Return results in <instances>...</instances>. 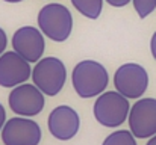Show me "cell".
Masks as SVG:
<instances>
[{
    "instance_id": "5",
    "label": "cell",
    "mask_w": 156,
    "mask_h": 145,
    "mask_svg": "<svg viewBox=\"0 0 156 145\" xmlns=\"http://www.w3.org/2000/svg\"><path fill=\"white\" fill-rule=\"evenodd\" d=\"M114 86L126 98L138 100L149 88V73L140 64H123L114 73Z\"/></svg>"
},
{
    "instance_id": "13",
    "label": "cell",
    "mask_w": 156,
    "mask_h": 145,
    "mask_svg": "<svg viewBox=\"0 0 156 145\" xmlns=\"http://www.w3.org/2000/svg\"><path fill=\"white\" fill-rule=\"evenodd\" d=\"M102 145H138L130 130H117L105 138Z\"/></svg>"
},
{
    "instance_id": "9",
    "label": "cell",
    "mask_w": 156,
    "mask_h": 145,
    "mask_svg": "<svg viewBox=\"0 0 156 145\" xmlns=\"http://www.w3.org/2000/svg\"><path fill=\"white\" fill-rule=\"evenodd\" d=\"M12 48L27 62L37 64L46 50L44 33L35 26L18 27L12 35Z\"/></svg>"
},
{
    "instance_id": "7",
    "label": "cell",
    "mask_w": 156,
    "mask_h": 145,
    "mask_svg": "<svg viewBox=\"0 0 156 145\" xmlns=\"http://www.w3.org/2000/svg\"><path fill=\"white\" fill-rule=\"evenodd\" d=\"M129 130L136 139H150L156 135V98L141 97L129 112Z\"/></svg>"
},
{
    "instance_id": "16",
    "label": "cell",
    "mask_w": 156,
    "mask_h": 145,
    "mask_svg": "<svg viewBox=\"0 0 156 145\" xmlns=\"http://www.w3.org/2000/svg\"><path fill=\"white\" fill-rule=\"evenodd\" d=\"M108 5H111L112 8H124L127 6L132 0H105Z\"/></svg>"
},
{
    "instance_id": "2",
    "label": "cell",
    "mask_w": 156,
    "mask_h": 145,
    "mask_svg": "<svg viewBox=\"0 0 156 145\" xmlns=\"http://www.w3.org/2000/svg\"><path fill=\"white\" fill-rule=\"evenodd\" d=\"M37 21L44 36L55 43L67 41L73 32V15L62 3L44 5L38 12Z\"/></svg>"
},
{
    "instance_id": "1",
    "label": "cell",
    "mask_w": 156,
    "mask_h": 145,
    "mask_svg": "<svg viewBox=\"0 0 156 145\" xmlns=\"http://www.w3.org/2000/svg\"><path fill=\"white\" fill-rule=\"evenodd\" d=\"M71 85L80 98H94L103 94L109 85V74L97 60L85 59L74 65L71 71Z\"/></svg>"
},
{
    "instance_id": "20",
    "label": "cell",
    "mask_w": 156,
    "mask_h": 145,
    "mask_svg": "<svg viewBox=\"0 0 156 145\" xmlns=\"http://www.w3.org/2000/svg\"><path fill=\"white\" fill-rule=\"evenodd\" d=\"M3 2H6V3H20L23 0H3Z\"/></svg>"
},
{
    "instance_id": "8",
    "label": "cell",
    "mask_w": 156,
    "mask_h": 145,
    "mask_svg": "<svg viewBox=\"0 0 156 145\" xmlns=\"http://www.w3.org/2000/svg\"><path fill=\"white\" fill-rule=\"evenodd\" d=\"M3 145H40L43 139L41 127L27 116H14L2 129Z\"/></svg>"
},
{
    "instance_id": "19",
    "label": "cell",
    "mask_w": 156,
    "mask_h": 145,
    "mask_svg": "<svg viewBox=\"0 0 156 145\" xmlns=\"http://www.w3.org/2000/svg\"><path fill=\"white\" fill-rule=\"evenodd\" d=\"M146 145H156V135H155V136H152V138L149 139V142H147Z\"/></svg>"
},
{
    "instance_id": "4",
    "label": "cell",
    "mask_w": 156,
    "mask_h": 145,
    "mask_svg": "<svg viewBox=\"0 0 156 145\" xmlns=\"http://www.w3.org/2000/svg\"><path fill=\"white\" fill-rule=\"evenodd\" d=\"M32 82L47 97L58 95L67 82V68L59 57H41L32 68Z\"/></svg>"
},
{
    "instance_id": "12",
    "label": "cell",
    "mask_w": 156,
    "mask_h": 145,
    "mask_svg": "<svg viewBox=\"0 0 156 145\" xmlns=\"http://www.w3.org/2000/svg\"><path fill=\"white\" fill-rule=\"evenodd\" d=\"M74 9L88 20H97L103 11L105 0H70Z\"/></svg>"
},
{
    "instance_id": "14",
    "label": "cell",
    "mask_w": 156,
    "mask_h": 145,
    "mask_svg": "<svg viewBox=\"0 0 156 145\" xmlns=\"http://www.w3.org/2000/svg\"><path fill=\"white\" fill-rule=\"evenodd\" d=\"M132 3L140 18H147L156 9V0H132Z\"/></svg>"
},
{
    "instance_id": "17",
    "label": "cell",
    "mask_w": 156,
    "mask_h": 145,
    "mask_svg": "<svg viewBox=\"0 0 156 145\" xmlns=\"http://www.w3.org/2000/svg\"><path fill=\"white\" fill-rule=\"evenodd\" d=\"M6 110H5V107H3V104L0 103V133H2V129H3V126L6 124Z\"/></svg>"
},
{
    "instance_id": "18",
    "label": "cell",
    "mask_w": 156,
    "mask_h": 145,
    "mask_svg": "<svg viewBox=\"0 0 156 145\" xmlns=\"http://www.w3.org/2000/svg\"><path fill=\"white\" fill-rule=\"evenodd\" d=\"M150 51H152V56L156 60V30L155 33L152 35V40H150Z\"/></svg>"
},
{
    "instance_id": "10",
    "label": "cell",
    "mask_w": 156,
    "mask_h": 145,
    "mask_svg": "<svg viewBox=\"0 0 156 145\" xmlns=\"http://www.w3.org/2000/svg\"><path fill=\"white\" fill-rule=\"evenodd\" d=\"M32 77L30 62L21 57L15 50L5 51L0 56V86L2 88H15L21 83H26Z\"/></svg>"
},
{
    "instance_id": "15",
    "label": "cell",
    "mask_w": 156,
    "mask_h": 145,
    "mask_svg": "<svg viewBox=\"0 0 156 145\" xmlns=\"http://www.w3.org/2000/svg\"><path fill=\"white\" fill-rule=\"evenodd\" d=\"M6 46H8V36H6V32L0 27V56L5 53Z\"/></svg>"
},
{
    "instance_id": "3",
    "label": "cell",
    "mask_w": 156,
    "mask_h": 145,
    "mask_svg": "<svg viewBox=\"0 0 156 145\" xmlns=\"http://www.w3.org/2000/svg\"><path fill=\"white\" fill-rule=\"evenodd\" d=\"M129 98L118 91H105L96 98L93 106V113L96 121L108 129L120 127L129 118L130 112Z\"/></svg>"
},
{
    "instance_id": "11",
    "label": "cell",
    "mask_w": 156,
    "mask_h": 145,
    "mask_svg": "<svg viewBox=\"0 0 156 145\" xmlns=\"http://www.w3.org/2000/svg\"><path fill=\"white\" fill-rule=\"evenodd\" d=\"M47 127L55 139L70 141L79 133V129H80L79 113L71 106H67V104L56 106L49 115Z\"/></svg>"
},
{
    "instance_id": "6",
    "label": "cell",
    "mask_w": 156,
    "mask_h": 145,
    "mask_svg": "<svg viewBox=\"0 0 156 145\" xmlns=\"http://www.w3.org/2000/svg\"><path fill=\"white\" fill-rule=\"evenodd\" d=\"M8 104L15 115L32 118L43 112L46 106V94L37 85L26 82L11 89Z\"/></svg>"
}]
</instances>
